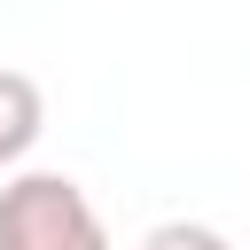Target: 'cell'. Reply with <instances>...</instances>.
Returning <instances> with one entry per match:
<instances>
[{"instance_id":"cell-1","label":"cell","mask_w":250,"mask_h":250,"mask_svg":"<svg viewBox=\"0 0 250 250\" xmlns=\"http://www.w3.org/2000/svg\"><path fill=\"white\" fill-rule=\"evenodd\" d=\"M0 250H102V219L78 180L16 172L0 188Z\"/></svg>"},{"instance_id":"cell-2","label":"cell","mask_w":250,"mask_h":250,"mask_svg":"<svg viewBox=\"0 0 250 250\" xmlns=\"http://www.w3.org/2000/svg\"><path fill=\"white\" fill-rule=\"evenodd\" d=\"M39 133H47V94H39V78L0 70V172H8V164H23Z\"/></svg>"}]
</instances>
